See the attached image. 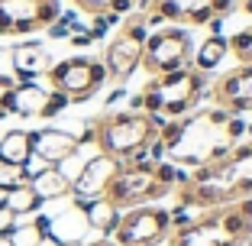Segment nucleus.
<instances>
[{"instance_id": "6", "label": "nucleus", "mask_w": 252, "mask_h": 246, "mask_svg": "<svg viewBox=\"0 0 252 246\" xmlns=\"http://www.w3.org/2000/svg\"><path fill=\"white\" fill-rule=\"evenodd\" d=\"M171 230L165 208H129L120 217V227L113 233L117 246H158Z\"/></svg>"}, {"instance_id": "12", "label": "nucleus", "mask_w": 252, "mask_h": 246, "mask_svg": "<svg viewBox=\"0 0 252 246\" xmlns=\"http://www.w3.org/2000/svg\"><path fill=\"white\" fill-rule=\"evenodd\" d=\"M45 101H49V88H42L39 81H26V84H13V91H7L0 107L13 117H42Z\"/></svg>"}, {"instance_id": "30", "label": "nucleus", "mask_w": 252, "mask_h": 246, "mask_svg": "<svg viewBox=\"0 0 252 246\" xmlns=\"http://www.w3.org/2000/svg\"><path fill=\"white\" fill-rule=\"evenodd\" d=\"M84 246H117L113 240H97V243H84Z\"/></svg>"}, {"instance_id": "17", "label": "nucleus", "mask_w": 252, "mask_h": 246, "mask_svg": "<svg viewBox=\"0 0 252 246\" xmlns=\"http://www.w3.org/2000/svg\"><path fill=\"white\" fill-rule=\"evenodd\" d=\"M226 52H230V42H226V36H207L204 42H200V49H194L191 62L197 71H214L217 65H220L223 59H226Z\"/></svg>"}, {"instance_id": "33", "label": "nucleus", "mask_w": 252, "mask_h": 246, "mask_svg": "<svg viewBox=\"0 0 252 246\" xmlns=\"http://www.w3.org/2000/svg\"><path fill=\"white\" fill-rule=\"evenodd\" d=\"M7 117H10V113H7V110H3V107H0V123H3V120H7Z\"/></svg>"}, {"instance_id": "31", "label": "nucleus", "mask_w": 252, "mask_h": 246, "mask_svg": "<svg viewBox=\"0 0 252 246\" xmlns=\"http://www.w3.org/2000/svg\"><path fill=\"white\" fill-rule=\"evenodd\" d=\"M243 10H246V13L252 16V0H243Z\"/></svg>"}, {"instance_id": "23", "label": "nucleus", "mask_w": 252, "mask_h": 246, "mask_svg": "<svg viewBox=\"0 0 252 246\" xmlns=\"http://www.w3.org/2000/svg\"><path fill=\"white\" fill-rule=\"evenodd\" d=\"M152 175H156L158 185H165V188H178V165H175V162H158Z\"/></svg>"}, {"instance_id": "27", "label": "nucleus", "mask_w": 252, "mask_h": 246, "mask_svg": "<svg viewBox=\"0 0 252 246\" xmlns=\"http://www.w3.org/2000/svg\"><path fill=\"white\" fill-rule=\"evenodd\" d=\"M68 39H71V45H78V49H84V45L94 42V39H91L88 33H74V36H68Z\"/></svg>"}, {"instance_id": "11", "label": "nucleus", "mask_w": 252, "mask_h": 246, "mask_svg": "<svg viewBox=\"0 0 252 246\" xmlns=\"http://www.w3.org/2000/svg\"><path fill=\"white\" fill-rule=\"evenodd\" d=\"M10 62H13V71H16V84H26V81H36L39 75H45L52 68V59H49V49L42 42H16L13 52H10Z\"/></svg>"}, {"instance_id": "8", "label": "nucleus", "mask_w": 252, "mask_h": 246, "mask_svg": "<svg viewBox=\"0 0 252 246\" xmlns=\"http://www.w3.org/2000/svg\"><path fill=\"white\" fill-rule=\"evenodd\" d=\"M123 162L113 156H104V152H97V156L88 159V165L81 169V175L74 178L71 185V201H94V198H107V188L113 185V178L120 175Z\"/></svg>"}, {"instance_id": "10", "label": "nucleus", "mask_w": 252, "mask_h": 246, "mask_svg": "<svg viewBox=\"0 0 252 246\" xmlns=\"http://www.w3.org/2000/svg\"><path fill=\"white\" fill-rule=\"evenodd\" d=\"M30 133H32V156L42 159L45 165H59L62 159L78 152V136H74V130L42 127V130H30Z\"/></svg>"}, {"instance_id": "18", "label": "nucleus", "mask_w": 252, "mask_h": 246, "mask_svg": "<svg viewBox=\"0 0 252 246\" xmlns=\"http://www.w3.org/2000/svg\"><path fill=\"white\" fill-rule=\"evenodd\" d=\"M3 204H7L16 217H30V214H39V211H42V201H39V194L32 191L30 185H20V188H13V191H7L3 194Z\"/></svg>"}, {"instance_id": "22", "label": "nucleus", "mask_w": 252, "mask_h": 246, "mask_svg": "<svg viewBox=\"0 0 252 246\" xmlns=\"http://www.w3.org/2000/svg\"><path fill=\"white\" fill-rule=\"evenodd\" d=\"M181 120H168V123H165L162 130H158V142H162L165 149H175V146H178V140H181Z\"/></svg>"}, {"instance_id": "15", "label": "nucleus", "mask_w": 252, "mask_h": 246, "mask_svg": "<svg viewBox=\"0 0 252 246\" xmlns=\"http://www.w3.org/2000/svg\"><path fill=\"white\" fill-rule=\"evenodd\" d=\"M30 188L39 194V201H59V198H71V181L62 175L55 165H49V169H42L39 175H32L30 178Z\"/></svg>"}, {"instance_id": "20", "label": "nucleus", "mask_w": 252, "mask_h": 246, "mask_svg": "<svg viewBox=\"0 0 252 246\" xmlns=\"http://www.w3.org/2000/svg\"><path fill=\"white\" fill-rule=\"evenodd\" d=\"M42 240L45 237L32 227V220H30V224H16L13 233H10V243H13V246H39Z\"/></svg>"}, {"instance_id": "14", "label": "nucleus", "mask_w": 252, "mask_h": 246, "mask_svg": "<svg viewBox=\"0 0 252 246\" xmlns=\"http://www.w3.org/2000/svg\"><path fill=\"white\" fill-rule=\"evenodd\" d=\"M71 204L84 211L91 230H100L104 240H113V233H117V227H120V217H123V211H120L113 201H107V198H94V201H71Z\"/></svg>"}, {"instance_id": "16", "label": "nucleus", "mask_w": 252, "mask_h": 246, "mask_svg": "<svg viewBox=\"0 0 252 246\" xmlns=\"http://www.w3.org/2000/svg\"><path fill=\"white\" fill-rule=\"evenodd\" d=\"M32 159V133L30 130H3L0 136V162L26 165Z\"/></svg>"}, {"instance_id": "5", "label": "nucleus", "mask_w": 252, "mask_h": 246, "mask_svg": "<svg viewBox=\"0 0 252 246\" xmlns=\"http://www.w3.org/2000/svg\"><path fill=\"white\" fill-rule=\"evenodd\" d=\"M156 162H142V165H123L120 175L113 178V185L107 188V201H113L120 211L123 208H139L146 201H158L171 188L156 181Z\"/></svg>"}, {"instance_id": "21", "label": "nucleus", "mask_w": 252, "mask_h": 246, "mask_svg": "<svg viewBox=\"0 0 252 246\" xmlns=\"http://www.w3.org/2000/svg\"><path fill=\"white\" fill-rule=\"evenodd\" d=\"M68 104H71V101H68L62 91H49V101H45V107H42V120L65 113V110H68Z\"/></svg>"}, {"instance_id": "25", "label": "nucleus", "mask_w": 252, "mask_h": 246, "mask_svg": "<svg viewBox=\"0 0 252 246\" xmlns=\"http://www.w3.org/2000/svg\"><path fill=\"white\" fill-rule=\"evenodd\" d=\"M239 0H210V10H214V16H230L233 10H236Z\"/></svg>"}, {"instance_id": "19", "label": "nucleus", "mask_w": 252, "mask_h": 246, "mask_svg": "<svg viewBox=\"0 0 252 246\" xmlns=\"http://www.w3.org/2000/svg\"><path fill=\"white\" fill-rule=\"evenodd\" d=\"M20 185H30V172L26 165H10V162H0V191L7 194Z\"/></svg>"}, {"instance_id": "26", "label": "nucleus", "mask_w": 252, "mask_h": 246, "mask_svg": "<svg viewBox=\"0 0 252 246\" xmlns=\"http://www.w3.org/2000/svg\"><path fill=\"white\" fill-rule=\"evenodd\" d=\"M49 36H52V39H68V36H71V30H68V23L55 20L52 26H49Z\"/></svg>"}, {"instance_id": "3", "label": "nucleus", "mask_w": 252, "mask_h": 246, "mask_svg": "<svg viewBox=\"0 0 252 246\" xmlns=\"http://www.w3.org/2000/svg\"><path fill=\"white\" fill-rule=\"evenodd\" d=\"M62 16V0H0V36H30Z\"/></svg>"}, {"instance_id": "32", "label": "nucleus", "mask_w": 252, "mask_h": 246, "mask_svg": "<svg viewBox=\"0 0 252 246\" xmlns=\"http://www.w3.org/2000/svg\"><path fill=\"white\" fill-rule=\"evenodd\" d=\"M0 246H13V243H10V237H0Z\"/></svg>"}, {"instance_id": "24", "label": "nucleus", "mask_w": 252, "mask_h": 246, "mask_svg": "<svg viewBox=\"0 0 252 246\" xmlns=\"http://www.w3.org/2000/svg\"><path fill=\"white\" fill-rule=\"evenodd\" d=\"M20 224V217L13 214V211L7 208V204L0 201V237H10V233H13V227Z\"/></svg>"}, {"instance_id": "7", "label": "nucleus", "mask_w": 252, "mask_h": 246, "mask_svg": "<svg viewBox=\"0 0 252 246\" xmlns=\"http://www.w3.org/2000/svg\"><path fill=\"white\" fill-rule=\"evenodd\" d=\"M146 39H149V30H146V23H142V20L126 23L123 30L117 33V39L107 45V52H104L107 75L117 78V81H126L129 75H136V68L142 65Z\"/></svg>"}, {"instance_id": "1", "label": "nucleus", "mask_w": 252, "mask_h": 246, "mask_svg": "<svg viewBox=\"0 0 252 246\" xmlns=\"http://www.w3.org/2000/svg\"><path fill=\"white\" fill-rule=\"evenodd\" d=\"M94 127H97V152L113 156L120 162H126L136 149H146L152 140H158V133L149 127L146 113H133V110L107 113Z\"/></svg>"}, {"instance_id": "4", "label": "nucleus", "mask_w": 252, "mask_h": 246, "mask_svg": "<svg viewBox=\"0 0 252 246\" xmlns=\"http://www.w3.org/2000/svg\"><path fill=\"white\" fill-rule=\"evenodd\" d=\"M191 33L188 30H158L156 36L146 39V49H142V68L149 75H168V71H178V68L191 65Z\"/></svg>"}, {"instance_id": "34", "label": "nucleus", "mask_w": 252, "mask_h": 246, "mask_svg": "<svg viewBox=\"0 0 252 246\" xmlns=\"http://www.w3.org/2000/svg\"><path fill=\"white\" fill-rule=\"evenodd\" d=\"M74 3H78V7H81V3H84V0H74Z\"/></svg>"}, {"instance_id": "29", "label": "nucleus", "mask_w": 252, "mask_h": 246, "mask_svg": "<svg viewBox=\"0 0 252 246\" xmlns=\"http://www.w3.org/2000/svg\"><path fill=\"white\" fill-rule=\"evenodd\" d=\"M126 97V88H117V91H110V97H107V107H113L117 101H123Z\"/></svg>"}, {"instance_id": "2", "label": "nucleus", "mask_w": 252, "mask_h": 246, "mask_svg": "<svg viewBox=\"0 0 252 246\" xmlns=\"http://www.w3.org/2000/svg\"><path fill=\"white\" fill-rule=\"evenodd\" d=\"M49 91H62V94L71 101V104H84L88 97H94L97 91L107 84V65L100 59H84V55H74V59L55 62L49 71Z\"/></svg>"}, {"instance_id": "28", "label": "nucleus", "mask_w": 252, "mask_h": 246, "mask_svg": "<svg viewBox=\"0 0 252 246\" xmlns=\"http://www.w3.org/2000/svg\"><path fill=\"white\" fill-rule=\"evenodd\" d=\"M13 78H10V75H0V101H3V97H7V91H13Z\"/></svg>"}, {"instance_id": "9", "label": "nucleus", "mask_w": 252, "mask_h": 246, "mask_svg": "<svg viewBox=\"0 0 252 246\" xmlns=\"http://www.w3.org/2000/svg\"><path fill=\"white\" fill-rule=\"evenodd\" d=\"M210 94L217 97V104L223 101L233 117H239L243 110H249L252 107V65L243 62L239 68H233L223 81H217L214 88H210Z\"/></svg>"}, {"instance_id": "13", "label": "nucleus", "mask_w": 252, "mask_h": 246, "mask_svg": "<svg viewBox=\"0 0 252 246\" xmlns=\"http://www.w3.org/2000/svg\"><path fill=\"white\" fill-rule=\"evenodd\" d=\"M49 217H52V224H49V237H52L59 246H84V237H88L91 224H88V217H84L81 208L68 204L65 211L49 214Z\"/></svg>"}]
</instances>
